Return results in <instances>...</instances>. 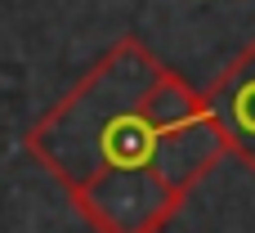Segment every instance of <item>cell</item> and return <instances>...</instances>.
<instances>
[{
	"label": "cell",
	"mask_w": 255,
	"mask_h": 233,
	"mask_svg": "<svg viewBox=\"0 0 255 233\" xmlns=\"http://www.w3.org/2000/svg\"><path fill=\"white\" fill-rule=\"evenodd\" d=\"M22 144L94 233H161L229 157L206 90L139 36H121Z\"/></svg>",
	"instance_id": "1"
},
{
	"label": "cell",
	"mask_w": 255,
	"mask_h": 233,
	"mask_svg": "<svg viewBox=\"0 0 255 233\" xmlns=\"http://www.w3.org/2000/svg\"><path fill=\"white\" fill-rule=\"evenodd\" d=\"M206 103L220 121L229 157H238L255 175V40L224 67V76L206 90Z\"/></svg>",
	"instance_id": "2"
}]
</instances>
